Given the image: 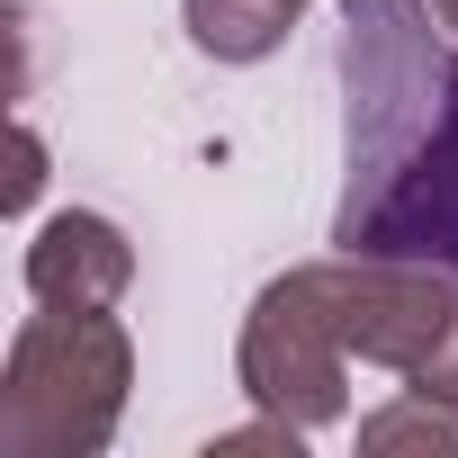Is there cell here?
Wrapping results in <instances>:
<instances>
[{"mask_svg":"<svg viewBox=\"0 0 458 458\" xmlns=\"http://www.w3.org/2000/svg\"><path fill=\"white\" fill-rule=\"evenodd\" d=\"M431 10H440V19H449V28H458V0H431Z\"/></svg>","mask_w":458,"mask_h":458,"instance_id":"obj_5","label":"cell"},{"mask_svg":"<svg viewBox=\"0 0 458 458\" xmlns=\"http://www.w3.org/2000/svg\"><path fill=\"white\" fill-rule=\"evenodd\" d=\"M243 377H252L261 404H279L297 422L342 413V333H333V315L315 306L306 279H279L261 297V315L243 333Z\"/></svg>","mask_w":458,"mask_h":458,"instance_id":"obj_2","label":"cell"},{"mask_svg":"<svg viewBox=\"0 0 458 458\" xmlns=\"http://www.w3.org/2000/svg\"><path fill=\"white\" fill-rule=\"evenodd\" d=\"M351 198L333 243L351 261L458 270V55L413 0H342Z\"/></svg>","mask_w":458,"mask_h":458,"instance_id":"obj_1","label":"cell"},{"mask_svg":"<svg viewBox=\"0 0 458 458\" xmlns=\"http://www.w3.org/2000/svg\"><path fill=\"white\" fill-rule=\"evenodd\" d=\"M28 288H37L46 306H108V297L126 288L117 225H99V216H55L46 243L28 252Z\"/></svg>","mask_w":458,"mask_h":458,"instance_id":"obj_3","label":"cell"},{"mask_svg":"<svg viewBox=\"0 0 458 458\" xmlns=\"http://www.w3.org/2000/svg\"><path fill=\"white\" fill-rule=\"evenodd\" d=\"M288 19H297V0H189V37L207 55H225V64L270 55L288 37Z\"/></svg>","mask_w":458,"mask_h":458,"instance_id":"obj_4","label":"cell"}]
</instances>
